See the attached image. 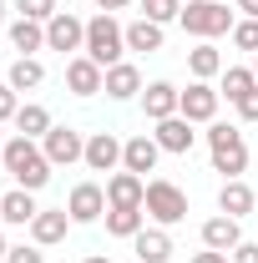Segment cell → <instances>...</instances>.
I'll return each mask as SVG.
<instances>
[{
	"label": "cell",
	"mask_w": 258,
	"mask_h": 263,
	"mask_svg": "<svg viewBox=\"0 0 258 263\" xmlns=\"http://www.w3.org/2000/svg\"><path fill=\"white\" fill-rule=\"evenodd\" d=\"M5 172L15 177V187L41 193V187L51 182V172H56V167H51V157L41 152V142H35V137H21V132H15V137L5 142Z\"/></svg>",
	"instance_id": "6da1fadb"
},
{
	"label": "cell",
	"mask_w": 258,
	"mask_h": 263,
	"mask_svg": "<svg viewBox=\"0 0 258 263\" xmlns=\"http://www.w3.org/2000/svg\"><path fill=\"white\" fill-rule=\"evenodd\" d=\"M208 152H213V172H223V182L248 172V142L233 122H208Z\"/></svg>",
	"instance_id": "7a4b0ae2"
},
{
	"label": "cell",
	"mask_w": 258,
	"mask_h": 263,
	"mask_svg": "<svg viewBox=\"0 0 258 263\" xmlns=\"http://www.w3.org/2000/svg\"><path fill=\"white\" fill-rule=\"evenodd\" d=\"M177 26L197 41H218V35H233V10H228V0H188L182 5V15H177Z\"/></svg>",
	"instance_id": "3957f363"
},
{
	"label": "cell",
	"mask_w": 258,
	"mask_h": 263,
	"mask_svg": "<svg viewBox=\"0 0 258 263\" xmlns=\"http://www.w3.org/2000/svg\"><path fill=\"white\" fill-rule=\"evenodd\" d=\"M86 56L106 71V66H117L127 56V26H117V15H106L97 10L91 21H86Z\"/></svg>",
	"instance_id": "277c9868"
},
{
	"label": "cell",
	"mask_w": 258,
	"mask_h": 263,
	"mask_svg": "<svg viewBox=\"0 0 258 263\" xmlns=\"http://www.w3.org/2000/svg\"><path fill=\"white\" fill-rule=\"evenodd\" d=\"M142 208H147V218H152L157 228H177V223L188 218V193H182L177 182H167V177H152Z\"/></svg>",
	"instance_id": "5b68a950"
},
{
	"label": "cell",
	"mask_w": 258,
	"mask_h": 263,
	"mask_svg": "<svg viewBox=\"0 0 258 263\" xmlns=\"http://www.w3.org/2000/svg\"><path fill=\"white\" fill-rule=\"evenodd\" d=\"M46 51H61L66 61L81 56V51H86V21H81L76 10H56V15L46 21Z\"/></svg>",
	"instance_id": "8992f818"
},
{
	"label": "cell",
	"mask_w": 258,
	"mask_h": 263,
	"mask_svg": "<svg viewBox=\"0 0 258 263\" xmlns=\"http://www.w3.org/2000/svg\"><path fill=\"white\" fill-rule=\"evenodd\" d=\"M41 152L51 157V167H71V162L86 157V137H81L76 127H51L46 137H41Z\"/></svg>",
	"instance_id": "52a82bcc"
},
{
	"label": "cell",
	"mask_w": 258,
	"mask_h": 263,
	"mask_svg": "<svg viewBox=\"0 0 258 263\" xmlns=\"http://www.w3.org/2000/svg\"><path fill=\"white\" fill-rule=\"evenodd\" d=\"M66 213H71V223H101L106 218V187L101 182H76L71 197H66Z\"/></svg>",
	"instance_id": "ba28073f"
},
{
	"label": "cell",
	"mask_w": 258,
	"mask_h": 263,
	"mask_svg": "<svg viewBox=\"0 0 258 263\" xmlns=\"http://www.w3.org/2000/svg\"><path fill=\"white\" fill-rule=\"evenodd\" d=\"M218 86L213 81H188V91H182V101H177V111L188 117V122H218Z\"/></svg>",
	"instance_id": "9c48e42d"
},
{
	"label": "cell",
	"mask_w": 258,
	"mask_h": 263,
	"mask_svg": "<svg viewBox=\"0 0 258 263\" xmlns=\"http://www.w3.org/2000/svg\"><path fill=\"white\" fill-rule=\"evenodd\" d=\"M157 157H162V147H157V137H152V132H137V137L122 142V167L137 172V177L157 172Z\"/></svg>",
	"instance_id": "30bf717a"
},
{
	"label": "cell",
	"mask_w": 258,
	"mask_h": 263,
	"mask_svg": "<svg viewBox=\"0 0 258 263\" xmlns=\"http://www.w3.org/2000/svg\"><path fill=\"white\" fill-rule=\"evenodd\" d=\"M101 81H106V71H101V66L91 61L86 51L66 61V91H71V97H97V91H101Z\"/></svg>",
	"instance_id": "8fae6325"
},
{
	"label": "cell",
	"mask_w": 258,
	"mask_h": 263,
	"mask_svg": "<svg viewBox=\"0 0 258 263\" xmlns=\"http://www.w3.org/2000/svg\"><path fill=\"white\" fill-rule=\"evenodd\" d=\"M152 137H157V147L162 152H172V157H188L193 152V142H197V132H193V122L177 111V117H167V122H152Z\"/></svg>",
	"instance_id": "7c38bea8"
},
{
	"label": "cell",
	"mask_w": 258,
	"mask_h": 263,
	"mask_svg": "<svg viewBox=\"0 0 258 263\" xmlns=\"http://www.w3.org/2000/svg\"><path fill=\"white\" fill-rule=\"evenodd\" d=\"M81 162L91 167V172H117V167H122V137H117V132H91Z\"/></svg>",
	"instance_id": "4fadbf2b"
},
{
	"label": "cell",
	"mask_w": 258,
	"mask_h": 263,
	"mask_svg": "<svg viewBox=\"0 0 258 263\" xmlns=\"http://www.w3.org/2000/svg\"><path fill=\"white\" fill-rule=\"evenodd\" d=\"M142 197H147V177H137L127 167L106 177V208H142Z\"/></svg>",
	"instance_id": "5bb4252c"
},
{
	"label": "cell",
	"mask_w": 258,
	"mask_h": 263,
	"mask_svg": "<svg viewBox=\"0 0 258 263\" xmlns=\"http://www.w3.org/2000/svg\"><path fill=\"white\" fill-rule=\"evenodd\" d=\"M177 101H182V91H177L172 81H147V86H142V111H147V122L177 117Z\"/></svg>",
	"instance_id": "9a60e30c"
},
{
	"label": "cell",
	"mask_w": 258,
	"mask_h": 263,
	"mask_svg": "<svg viewBox=\"0 0 258 263\" xmlns=\"http://www.w3.org/2000/svg\"><path fill=\"white\" fill-rule=\"evenodd\" d=\"M66 228H71V213H66V208H41L35 223H31V243L56 248V243H66Z\"/></svg>",
	"instance_id": "2e32d148"
},
{
	"label": "cell",
	"mask_w": 258,
	"mask_h": 263,
	"mask_svg": "<svg viewBox=\"0 0 258 263\" xmlns=\"http://www.w3.org/2000/svg\"><path fill=\"white\" fill-rule=\"evenodd\" d=\"M132 253H137V263H167L177 248H172V233L152 223V228H142L137 238H132Z\"/></svg>",
	"instance_id": "e0dca14e"
},
{
	"label": "cell",
	"mask_w": 258,
	"mask_h": 263,
	"mask_svg": "<svg viewBox=\"0 0 258 263\" xmlns=\"http://www.w3.org/2000/svg\"><path fill=\"white\" fill-rule=\"evenodd\" d=\"M101 91L112 101H132V97H142V71L132 61H117V66H106V81H101Z\"/></svg>",
	"instance_id": "ac0fdd59"
},
{
	"label": "cell",
	"mask_w": 258,
	"mask_h": 263,
	"mask_svg": "<svg viewBox=\"0 0 258 263\" xmlns=\"http://www.w3.org/2000/svg\"><path fill=\"white\" fill-rule=\"evenodd\" d=\"M253 208H258V197H253V187H248L243 177H228L223 187H218V213H228V218H238V223H243Z\"/></svg>",
	"instance_id": "d6986e66"
},
{
	"label": "cell",
	"mask_w": 258,
	"mask_h": 263,
	"mask_svg": "<svg viewBox=\"0 0 258 263\" xmlns=\"http://www.w3.org/2000/svg\"><path fill=\"white\" fill-rule=\"evenodd\" d=\"M238 243H243V228H238V218L218 213V218H208V223H202V248H213V253H233Z\"/></svg>",
	"instance_id": "ffe728a7"
},
{
	"label": "cell",
	"mask_w": 258,
	"mask_h": 263,
	"mask_svg": "<svg viewBox=\"0 0 258 263\" xmlns=\"http://www.w3.org/2000/svg\"><path fill=\"white\" fill-rule=\"evenodd\" d=\"M35 193H26V187H10V193L0 197V223H10V228H31L35 223Z\"/></svg>",
	"instance_id": "44dd1931"
},
{
	"label": "cell",
	"mask_w": 258,
	"mask_h": 263,
	"mask_svg": "<svg viewBox=\"0 0 258 263\" xmlns=\"http://www.w3.org/2000/svg\"><path fill=\"white\" fill-rule=\"evenodd\" d=\"M188 71H193V81H213V76L228 71V61H223V51L213 41H197L193 51H188Z\"/></svg>",
	"instance_id": "7402d4cb"
},
{
	"label": "cell",
	"mask_w": 258,
	"mask_h": 263,
	"mask_svg": "<svg viewBox=\"0 0 258 263\" xmlns=\"http://www.w3.org/2000/svg\"><path fill=\"white\" fill-rule=\"evenodd\" d=\"M10 46H15L21 56L46 51V26H41V21H26V15H15V21H10Z\"/></svg>",
	"instance_id": "603a6c76"
},
{
	"label": "cell",
	"mask_w": 258,
	"mask_h": 263,
	"mask_svg": "<svg viewBox=\"0 0 258 263\" xmlns=\"http://www.w3.org/2000/svg\"><path fill=\"white\" fill-rule=\"evenodd\" d=\"M147 228V208H106V233L112 238H137V233Z\"/></svg>",
	"instance_id": "cb8c5ba5"
},
{
	"label": "cell",
	"mask_w": 258,
	"mask_h": 263,
	"mask_svg": "<svg viewBox=\"0 0 258 263\" xmlns=\"http://www.w3.org/2000/svg\"><path fill=\"white\" fill-rule=\"evenodd\" d=\"M127 51H142V56L162 51V26H157V21H147V15H137V21L127 26Z\"/></svg>",
	"instance_id": "d4e9b609"
},
{
	"label": "cell",
	"mask_w": 258,
	"mask_h": 263,
	"mask_svg": "<svg viewBox=\"0 0 258 263\" xmlns=\"http://www.w3.org/2000/svg\"><path fill=\"white\" fill-rule=\"evenodd\" d=\"M46 81V66L35 61V56H15L10 61V76H5V86H15V91H35Z\"/></svg>",
	"instance_id": "484cf974"
},
{
	"label": "cell",
	"mask_w": 258,
	"mask_h": 263,
	"mask_svg": "<svg viewBox=\"0 0 258 263\" xmlns=\"http://www.w3.org/2000/svg\"><path fill=\"white\" fill-rule=\"evenodd\" d=\"M51 127H56V122H51V111H46L41 101H26V106L15 111V132H21V137H35V142H41Z\"/></svg>",
	"instance_id": "4316f807"
},
{
	"label": "cell",
	"mask_w": 258,
	"mask_h": 263,
	"mask_svg": "<svg viewBox=\"0 0 258 263\" xmlns=\"http://www.w3.org/2000/svg\"><path fill=\"white\" fill-rule=\"evenodd\" d=\"M258 86V76H253V66H228L223 71V86H218V97H228V101H243L248 91Z\"/></svg>",
	"instance_id": "83f0119b"
},
{
	"label": "cell",
	"mask_w": 258,
	"mask_h": 263,
	"mask_svg": "<svg viewBox=\"0 0 258 263\" xmlns=\"http://www.w3.org/2000/svg\"><path fill=\"white\" fill-rule=\"evenodd\" d=\"M142 15H147V21H157V26H167V21H177V15H182V0H142Z\"/></svg>",
	"instance_id": "f1b7e54d"
},
{
	"label": "cell",
	"mask_w": 258,
	"mask_h": 263,
	"mask_svg": "<svg viewBox=\"0 0 258 263\" xmlns=\"http://www.w3.org/2000/svg\"><path fill=\"white\" fill-rule=\"evenodd\" d=\"M15 10H21L26 21H41V26H46V21L61 10V0H15Z\"/></svg>",
	"instance_id": "f546056e"
},
{
	"label": "cell",
	"mask_w": 258,
	"mask_h": 263,
	"mask_svg": "<svg viewBox=\"0 0 258 263\" xmlns=\"http://www.w3.org/2000/svg\"><path fill=\"white\" fill-rule=\"evenodd\" d=\"M233 46H238V51H253V56H258V21H248V15H243V21L233 26Z\"/></svg>",
	"instance_id": "4dcf8cb0"
},
{
	"label": "cell",
	"mask_w": 258,
	"mask_h": 263,
	"mask_svg": "<svg viewBox=\"0 0 258 263\" xmlns=\"http://www.w3.org/2000/svg\"><path fill=\"white\" fill-rule=\"evenodd\" d=\"M5 263H46V253H41V243H15L5 253Z\"/></svg>",
	"instance_id": "1f68e13d"
},
{
	"label": "cell",
	"mask_w": 258,
	"mask_h": 263,
	"mask_svg": "<svg viewBox=\"0 0 258 263\" xmlns=\"http://www.w3.org/2000/svg\"><path fill=\"white\" fill-rule=\"evenodd\" d=\"M15 111H21V91L15 86H0V127L15 122Z\"/></svg>",
	"instance_id": "d6a6232c"
},
{
	"label": "cell",
	"mask_w": 258,
	"mask_h": 263,
	"mask_svg": "<svg viewBox=\"0 0 258 263\" xmlns=\"http://www.w3.org/2000/svg\"><path fill=\"white\" fill-rule=\"evenodd\" d=\"M233 106H238V117H243V122H258V86H253L243 101H233Z\"/></svg>",
	"instance_id": "836d02e7"
},
{
	"label": "cell",
	"mask_w": 258,
	"mask_h": 263,
	"mask_svg": "<svg viewBox=\"0 0 258 263\" xmlns=\"http://www.w3.org/2000/svg\"><path fill=\"white\" fill-rule=\"evenodd\" d=\"M228 258H233V263H258V243H248V238H243V243H238Z\"/></svg>",
	"instance_id": "e575fe53"
},
{
	"label": "cell",
	"mask_w": 258,
	"mask_h": 263,
	"mask_svg": "<svg viewBox=\"0 0 258 263\" xmlns=\"http://www.w3.org/2000/svg\"><path fill=\"white\" fill-rule=\"evenodd\" d=\"M188 263H233V258H228V253H213V248H202V253H193Z\"/></svg>",
	"instance_id": "d590c367"
},
{
	"label": "cell",
	"mask_w": 258,
	"mask_h": 263,
	"mask_svg": "<svg viewBox=\"0 0 258 263\" xmlns=\"http://www.w3.org/2000/svg\"><path fill=\"white\" fill-rule=\"evenodd\" d=\"M122 5H132V0H97V10H106V15H117Z\"/></svg>",
	"instance_id": "8d00e7d4"
},
{
	"label": "cell",
	"mask_w": 258,
	"mask_h": 263,
	"mask_svg": "<svg viewBox=\"0 0 258 263\" xmlns=\"http://www.w3.org/2000/svg\"><path fill=\"white\" fill-rule=\"evenodd\" d=\"M233 5H238V10L248 15V21H258V0H233Z\"/></svg>",
	"instance_id": "74e56055"
},
{
	"label": "cell",
	"mask_w": 258,
	"mask_h": 263,
	"mask_svg": "<svg viewBox=\"0 0 258 263\" xmlns=\"http://www.w3.org/2000/svg\"><path fill=\"white\" fill-rule=\"evenodd\" d=\"M81 263H112V258H106V253H86Z\"/></svg>",
	"instance_id": "f35d334b"
},
{
	"label": "cell",
	"mask_w": 258,
	"mask_h": 263,
	"mask_svg": "<svg viewBox=\"0 0 258 263\" xmlns=\"http://www.w3.org/2000/svg\"><path fill=\"white\" fill-rule=\"evenodd\" d=\"M5 253H10V243H5V233H0V263H5Z\"/></svg>",
	"instance_id": "ab89813d"
},
{
	"label": "cell",
	"mask_w": 258,
	"mask_h": 263,
	"mask_svg": "<svg viewBox=\"0 0 258 263\" xmlns=\"http://www.w3.org/2000/svg\"><path fill=\"white\" fill-rule=\"evenodd\" d=\"M0 172H5V142H0Z\"/></svg>",
	"instance_id": "60d3db41"
},
{
	"label": "cell",
	"mask_w": 258,
	"mask_h": 263,
	"mask_svg": "<svg viewBox=\"0 0 258 263\" xmlns=\"http://www.w3.org/2000/svg\"><path fill=\"white\" fill-rule=\"evenodd\" d=\"M0 26H5V0H0Z\"/></svg>",
	"instance_id": "b9f144b4"
},
{
	"label": "cell",
	"mask_w": 258,
	"mask_h": 263,
	"mask_svg": "<svg viewBox=\"0 0 258 263\" xmlns=\"http://www.w3.org/2000/svg\"><path fill=\"white\" fill-rule=\"evenodd\" d=\"M253 76H258V56H253Z\"/></svg>",
	"instance_id": "7bdbcfd3"
}]
</instances>
